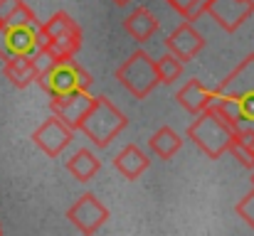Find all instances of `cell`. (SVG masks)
<instances>
[{
  "instance_id": "7402d4cb",
  "label": "cell",
  "mask_w": 254,
  "mask_h": 236,
  "mask_svg": "<svg viewBox=\"0 0 254 236\" xmlns=\"http://www.w3.org/2000/svg\"><path fill=\"white\" fill-rule=\"evenodd\" d=\"M20 2H22V0H0V22H5V20L17 10Z\"/></svg>"
},
{
  "instance_id": "3957f363",
  "label": "cell",
  "mask_w": 254,
  "mask_h": 236,
  "mask_svg": "<svg viewBox=\"0 0 254 236\" xmlns=\"http://www.w3.org/2000/svg\"><path fill=\"white\" fill-rule=\"evenodd\" d=\"M126 123H128L126 116L119 111V106L111 98L96 96V98H91V106L86 108L77 131H82L96 148H106L126 128Z\"/></svg>"
},
{
  "instance_id": "2e32d148",
  "label": "cell",
  "mask_w": 254,
  "mask_h": 236,
  "mask_svg": "<svg viewBox=\"0 0 254 236\" xmlns=\"http://www.w3.org/2000/svg\"><path fill=\"white\" fill-rule=\"evenodd\" d=\"M124 30H126L136 42H148V40L158 32V17H156L148 7H136V10L124 20Z\"/></svg>"
},
{
  "instance_id": "277c9868",
  "label": "cell",
  "mask_w": 254,
  "mask_h": 236,
  "mask_svg": "<svg viewBox=\"0 0 254 236\" xmlns=\"http://www.w3.org/2000/svg\"><path fill=\"white\" fill-rule=\"evenodd\" d=\"M37 84L45 89L47 96H60L69 91H89L94 79L82 64L74 62V57H62L37 77Z\"/></svg>"
},
{
  "instance_id": "d4e9b609",
  "label": "cell",
  "mask_w": 254,
  "mask_h": 236,
  "mask_svg": "<svg viewBox=\"0 0 254 236\" xmlns=\"http://www.w3.org/2000/svg\"><path fill=\"white\" fill-rule=\"evenodd\" d=\"M0 232H2V229H0Z\"/></svg>"
},
{
  "instance_id": "484cf974",
  "label": "cell",
  "mask_w": 254,
  "mask_h": 236,
  "mask_svg": "<svg viewBox=\"0 0 254 236\" xmlns=\"http://www.w3.org/2000/svg\"><path fill=\"white\" fill-rule=\"evenodd\" d=\"M0 25H2V22H0Z\"/></svg>"
},
{
  "instance_id": "d6986e66",
  "label": "cell",
  "mask_w": 254,
  "mask_h": 236,
  "mask_svg": "<svg viewBox=\"0 0 254 236\" xmlns=\"http://www.w3.org/2000/svg\"><path fill=\"white\" fill-rule=\"evenodd\" d=\"M156 69H158V77H161V84H173L178 81L180 74H183V62L175 57V54H166L156 62Z\"/></svg>"
},
{
  "instance_id": "cb8c5ba5",
  "label": "cell",
  "mask_w": 254,
  "mask_h": 236,
  "mask_svg": "<svg viewBox=\"0 0 254 236\" xmlns=\"http://www.w3.org/2000/svg\"><path fill=\"white\" fill-rule=\"evenodd\" d=\"M252 185H254V167H252Z\"/></svg>"
},
{
  "instance_id": "52a82bcc",
  "label": "cell",
  "mask_w": 254,
  "mask_h": 236,
  "mask_svg": "<svg viewBox=\"0 0 254 236\" xmlns=\"http://www.w3.org/2000/svg\"><path fill=\"white\" fill-rule=\"evenodd\" d=\"M45 45L40 22L35 25H0V59L12 54H35Z\"/></svg>"
},
{
  "instance_id": "5bb4252c",
  "label": "cell",
  "mask_w": 254,
  "mask_h": 236,
  "mask_svg": "<svg viewBox=\"0 0 254 236\" xmlns=\"http://www.w3.org/2000/svg\"><path fill=\"white\" fill-rule=\"evenodd\" d=\"M5 64H2V74L5 79L15 86V89H25V86H30V84H35L37 81V67H35V62H32V57L30 54H12V57H7V59H2Z\"/></svg>"
},
{
  "instance_id": "9c48e42d",
  "label": "cell",
  "mask_w": 254,
  "mask_h": 236,
  "mask_svg": "<svg viewBox=\"0 0 254 236\" xmlns=\"http://www.w3.org/2000/svg\"><path fill=\"white\" fill-rule=\"evenodd\" d=\"M72 141H74V131L67 123H62L55 113L47 121H42L40 128L32 131V143L50 157H60Z\"/></svg>"
},
{
  "instance_id": "44dd1931",
  "label": "cell",
  "mask_w": 254,
  "mask_h": 236,
  "mask_svg": "<svg viewBox=\"0 0 254 236\" xmlns=\"http://www.w3.org/2000/svg\"><path fill=\"white\" fill-rule=\"evenodd\" d=\"M237 214L250 224V229H254V189L247 197H242V199L237 202Z\"/></svg>"
},
{
  "instance_id": "e0dca14e",
  "label": "cell",
  "mask_w": 254,
  "mask_h": 236,
  "mask_svg": "<svg viewBox=\"0 0 254 236\" xmlns=\"http://www.w3.org/2000/svg\"><path fill=\"white\" fill-rule=\"evenodd\" d=\"M67 170H69V175L74 177V180H79V182H89L99 170H101V160L96 155H91V150H77L74 155L67 160Z\"/></svg>"
},
{
  "instance_id": "5b68a950",
  "label": "cell",
  "mask_w": 254,
  "mask_h": 236,
  "mask_svg": "<svg viewBox=\"0 0 254 236\" xmlns=\"http://www.w3.org/2000/svg\"><path fill=\"white\" fill-rule=\"evenodd\" d=\"M116 81L133 98H146L161 84V77H158V69H156V62L151 59V54L138 49L116 69Z\"/></svg>"
},
{
  "instance_id": "ffe728a7",
  "label": "cell",
  "mask_w": 254,
  "mask_h": 236,
  "mask_svg": "<svg viewBox=\"0 0 254 236\" xmlns=\"http://www.w3.org/2000/svg\"><path fill=\"white\" fill-rule=\"evenodd\" d=\"M166 2H168L175 12H180L185 20L195 22V20L202 15V7H205L207 0H166Z\"/></svg>"
},
{
  "instance_id": "8992f818",
  "label": "cell",
  "mask_w": 254,
  "mask_h": 236,
  "mask_svg": "<svg viewBox=\"0 0 254 236\" xmlns=\"http://www.w3.org/2000/svg\"><path fill=\"white\" fill-rule=\"evenodd\" d=\"M42 40L47 47H52L60 57H74L82 49V27L79 22L67 12H55L45 25H40Z\"/></svg>"
},
{
  "instance_id": "ba28073f",
  "label": "cell",
  "mask_w": 254,
  "mask_h": 236,
  "mask_svg": "<svg viewBox=\"0 0 254 236\" xmlns=\"http://www.w3.org/2000/svg\"><path fill=\"white\" fill-rule=\"evenodd\" d=\"M202 15H210L225 32H237L254 15V0H207Z\"/></svg>"
},
{
  "instance_id": "ac0fdd59",
  "label": "cell",
  "mask_w": 254,
  "mask_h": 236,
  "mask_svg": "<svg viewBox=\"0 0 254 236\" xmlns=\"http://www.w3.org/2000/svg\"><path fill=\"white\" fill-rule=\"evenodd\" d=\"M148 145H151V153H156L161 160H170V157L180 150L183 141H180V136H178L173 128L166 126V128H158V131L148 138Z\"/></svg>"
},
{
  "instance_id": "9a60e30c",
  "label": "cell",
  "mask_w": 254,
  "mask_h": 236,
  "mask_svg": "<svg viewBox=\"0 0 254 236\" xmlns=\"http://www.w3.org/2000/svg\"><path fill=\"white\" fill-rule=\"evenodd\" d=\"M148 165H151V160L148 155L138 148V145H126L119 155L114 157V167L126 177V180H138L146 170H148Z\"/></svg>"
},
{
  "instance_id": "603a6c76",
  "label": "cell",
  "mask_w": 254,
  "mask_h": 236,
  "mask_svg": "<svg viewBox=\"0 0 254 236\" xmlns=\"http://www.w3.org/2000/svg\"><path fill=\"white\" fill-rule=\"evenodd\" d=\"M111 2H114V5H119V7H124V5H128L131 0H111Z\"/></svg>"
},
{
  "instance_id": "7a4b0ae2",
  "label": "cell",
  "mask_w": 254,
  "mask_h": 236,
  "mask_svg": "<svg viewBox=\"0 0 254 236\" xmlns=\"http://www.w3.org/2000/svg\"><path fill=\"white\" fill-rule=\"evenodd\" d=\"M235 136H237L235 126L215 106H207L205 111H200L197 118L188 126V138L210 160H220L225 153H230Z\"/></svg>"
},
{
  "instance_id": "30bf717a",
  "label": "cell",
  "mask_w": 254,
  "mask_h": 236,
  "mask_svg": "<svg viewBox=\"0 0 254 236\" xmlns=\"http://www.w3.org/2000/svg\"><path fill=\"white\" fill-rule=\"evenodd\" d=\"M67 219L82 232V234H96L106 219H109V209L94 197V194H82L69 209H67Z\"/></svg>"
},
{
  "instance_id": "7c38bea8",
  "label": "cell",
  "mask_w": 254,
  "mask_h": 236,
  "mask_svg": "<svg viewBox=\"0 0 254 236\" xmlns=\"http://www.w3.org/2000/svg\"><path fill=\"white\" fill-rule=\"evenodd\" d=\"M166 47H168L170 54H175L185 64V62H190L200 54V49L205 47V37L195 30V25L190 20H185L166 37Z\"/></svg>"
},
{
  "instance_id": "4fadbf2b",
  "label": "cell",
  "mask_w": 254,
  "mask_h": 236,
  "mask_svg": "<svg viewBox=\"0 0 254 236\" xmlns=\"http://www.w3.org/2000/svg\"><path fill=\"white\" fill-rule=\"evenodd\" d=\"M175 101L192 116H197L200 111H205L207 106H212L215 101V91L207 89L200 79H190L178 94H175Z\"/></svg>"
},
{
  "instance_id": "6da1fadb",
  "label": "cell",
  "mask_w": 254,
  "mask_h": 236,
  "mask_svg": "<svg viewBox=\"0 0 254 236\" xmlns=\"http://www.w3.org/2000/svg\"><path fill=\"white\" fill-rule=\"evenodd\" d=\"M212 106L235 126V131H254V54L245 57L220 81Z\"/></svg>"
},
{
  "instance_id": "8fae6325",
  "label": "cell",
  "mask_w": 254,
  "mask_h": 236,
  "mask_svg": "<svg viewBox=\"0 0 254 236\" xmlns=\"http://www.w3.org/2000/svg\"><path fill=\"white\" fill-rule=\"evenodd\" d=\"M91 98L94 96L89 91H69V94L50 96V108L62 123H67L72 131H77L79 121L84 118L86 108L91 106Z\"/></svg>"
}]
</instances>
